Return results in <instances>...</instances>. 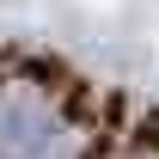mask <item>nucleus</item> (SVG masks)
<instances>
[{"mask_svg": "<svg viewBox=\"0 0 159 159\" xmlns=\"http://www.w3.org/2000/svg\"><path fill=\"white\" fill-rule=\"evenodd\" d=\"M86 92L55 61H0V159H86Z\"/></svg>", "mask_w": 159, "mask_h": 159, "instance_id": "nucleus-1", "label": "nucleus"}]
</instances>
